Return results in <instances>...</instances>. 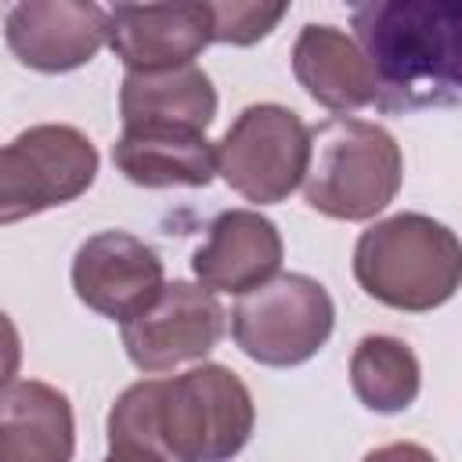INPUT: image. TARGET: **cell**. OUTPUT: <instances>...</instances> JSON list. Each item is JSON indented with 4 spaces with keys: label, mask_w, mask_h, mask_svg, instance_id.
<instances>
[{
    "label": "cell",
    "mask_w": 462,
    "mask_h": 462,
    "mask_svg": "<svg viewBox=\"0 0 462 462\" xmlns=\"http://www.w3.org/2000/svg\"><path fill=\"white\" fill-rule=\"evenodd\" d=\"M69 397L40 379H11L0 393V462H72Z\"/></svg>",
    "instance_id": "obj_14"
},
{
    "label": "cell",
    "mask_w": 462,
    "mask_h": 462,
    "mask_svg": "<svg viewBox=\"0 0 462 462\" xmlns=\"http://www.w3.org/2000/svg\"><path fill=\"white\" fill-rule=\"evenodd\" d=\"M256 404L227 365H195L159 379L155 433L170 462H231L253 437Z\"/></svg>",
    "instance_id": "obj_4"
},
{
    "label": "cell",
    "mask_w": 462,
    "mask_h": 462,
    "mask_svg": "<svg viewBox=\"0 0 462 462\" xmlns=\"http://www.w3.org/2000/svg\"><path fill=\"white\" fill-rule=\"evenodd\" d=\"M112 162L137 188H206L217 173V144L184 126H123Z\"/></svg>",
    "instance_id": "obj_15"
},
{
    "label": "cell",
    "mask_w": 462,
    "mask_h": 462,
    "mask_svg": "<svg viewBox=\"0 0 462 462\" xmlns=\"http://www.w3.org/2000/svg\"><path fill=\"white\" fill-rule=\"evenodd\" d=\"M336 303L310 274H274L231 310V336L245 357L267 368L310 361L332 336Z\"/></svg>",
    "instance_id": "obj_5"
},
{
    "label": "cell",
    "mask_w": 462,
    "mask_h": 462,
    "mask_svg": "<svg viewBox=\"0 0 462 462\" xmlns=\"http://www.w3.org/2000/svg\"><path fill=\"white\" fill-rule=\"evenodd\" d=\"M361 462H437V458H433V451H426L422 444L397 440V444H383V448L368 451Z\"/></svg>",
    "instance_id": "obj_19"
},
{
    "label": "cell",
    "mask_w": 462,
    "mask_h": 462,
    "mask_svg": "<svg viewBox=\"0 0 462 462\" xmlns=\"http://www.w3.org/2000/svg\"><path fill=\"white\" fill-rule=\"evenodd\" d=\"M97 177L94 141L69 123L22 130L0 152V224L79 199Z\"/></svg>",
    "instance_id": "obj_7"
},
{
    "label": "cell",
    "mask_w": 462,
    "mask_h": 462,
    "mask_svg": "<svg viewBox=\"0 0 462 462\" xmlns=\"http://www.w3.org/2000/svg\"><path fill=\"white\" fill-rule=\"evenodd\" d=\"M354 397L379 415H397L415 404L422 368L415 350L397 336H365L350 354Z\"/></svg>",
    "instance_id": "obj_17"
},
{
    "label": "cell",
    "mask_w": 462,
    "mask_h": 462,
    "mask_svg": "<svg viewBox=\"0 0 462 462\" xmlns=\"http://www.w3.org/2000/svg\"><path fill=\"white\" fill-rule=\"evenodd\" d=\"M11 54L32 72H72L108 43V11L87 0H25L4 18Z\"/></svg>",
    "instance_id": "obj_10"
},
{
    "label": "cell",
    "mask_w": 462,
    "mask_h": 462,
    "mask_svg": "<svg viewBox=\"0 0 462 462\" xmlns=\"http://www.w3.org/2000/svg\"><path fill=\"white\" fill-rule=\"evenodd\" d=\"M354 22L383 90H462V4H368Z\"/></svg>",
    "instance_id": "obj_3"
},
{
    "label": "cell",
    "mask_w": 462,
    "mask_h": 462,
    "mask_svg": "<svg viewBox=\"0 0 462 462\" xmlns=\"http://www.w3.org/2000/svg\"><path fill=\"white\" fill-rule=\"evenodd\" d=\"M72 289L83 307L101 318L130 321L162 289L166 271L159 253L130 231H97L72 256Z\"/></svg>",
    "instance_id": "obj_9"
},
{
    "label": "cell",
    "mask_w": 462,
    "mask_h": 462,
    "mask_svg": "<svg viewBox=\"0 0 462 462\" xmlns=\"http://www.w3.org/2000/svg\"><path fill=\"white\" fill-rule=\"evenodd\" d=\"M209 14H213V43L249 47V43L263 40L289 14V4L220 0V4H209Z\"/></svg>",
    "instance_id": "obj_18"
},
{
    "label": "cell",
    "mask_w": 462,
    "mask_h": 462,
    "mask_svg": "<svg viewBox=\"0 0 462 462\" xmlns=\"http://www.w3.org/2000/svg\"><path fill=\"white\" fill-rule=\"evenodd\" d=\"M296 83L332 112H357L383 101V83L368 54L343 29L310 22L292 43Z\"/></svg>",
    "instance_id": "obj_13"
},
{
    "label": "cell",
    "mask_w": 462,
    "mask_h": 462,
    "mask_svg": "<svg viewBox=\"0 0 462 462\" xmlns=\"http://www.w3.org/2000/svg\"><path fill=\"white\" fill-rule=\"evenodd\" d=\"M209 43V4H116L108 11V47L126 72L195 65Z\"/></svg>",
    "instance_id": "obj_11"
},
{
    "label": "cell",
    "mask_w": 462,
    "mask_h": 462,
    "mask_svg": "<svg viewBox=\"0 0 462 462\" xmlns=\"http://www.w3.org/2000/svg\"><path fill=\"white\" fill-rule=\"evenodd\" d=\"M224 307L199 282H166V289L130 321H123L126 357L141 372H173L202 361L224 336Z\"/></svg>",
    "instance_id": "obj_8"
},
{
    "label": "cell",
    "mask_w": 462,
    "mask_h": 462,
    "mask_svg": "<svg viewBox=\"0 0 462 462\" xmlns=\"http://www.w3.org/2000/svg\"><path fill=\"white\" fill-rule=\"evenodd\" d=\"M119 116L123 126H184L206 134L217 116V90L199 65L126 72L119 87Z\"/></svg>",
    "instance_id": "obj_16"
},
{
    "label": "cell",
    "mask_w": 462,
    "mask_h": 462,
    "mask_svg": "<svg viewBox=\"0 0 462 462\" xmlns=\"http://www.w3.org/2000/svg\"><path fill=\"white\" fill-rule=\"evenodd\" d=\"M354 278L393 310L444 307L462 289V238L426 213L375 220L354 245Z\"/></svg>",
    "instance_id": "obj_1"
},
{
    "label": "cell",
    "mask_w": 462,
    "mask_h": 462,
    "mask_svg": "<svg viewBox=\"0 0 462 462\" xmlns=\"http://www.w3.org/2000/svg\"><path fill=\"white\" fill-rule=\"evenodd\" d=\"M282 256L285 245L274 220L256 209H224L209 220L202 245L191 253V271L209 292L245 296L278 274Z\"/></svg>",
    "instance_id": "obj_12"
},
{
    "label": "cell",
    "mask_w": 462,
    "mask_h": 462,
    "mask_svg": "<svg viewBox=\"0 0 462 462\" xmlns=\"http://www.w3.org/2000/svg\"><path fill=\"white\" fill-rule=\"evenodd\" d=\"M310 130L307 123L274 101L249 105L217 141V173L245 202H285L307 173Z\"/></svg>",
    "instance_id": "obj_6"
},
{
    "label": "cell",
    "mask_w": 462,
    "mask_h": 462,
    "mask_svg": "<svg viewBox=\"0 0 462 462\" xmlns=\"http://www.w3.org/2000/svg\"><path fill=\"white\" fill-rule=\"evenodd\" d=\"M404 155L393 134L379 123L336 116L310 130V162L303 199L332 220H372L401 191Z\"/></svg>",
    "instance_id": "obj_2"
},
{
    "label": "cell",
    "mask_w": 462,
    "mask_h": 462,
    "mask_svg": "<svg viewBox=\"0 0 462 462\" xmlns=\"http://www.w3.org/2000/svg\"><path fill=\"white\" fill-rule=\"evenodd\" d=\"M101 462H170V458L155 451H141V448H108Z\"/></svg>",
    "instance_id": "obj_20"
}]
</instances>
